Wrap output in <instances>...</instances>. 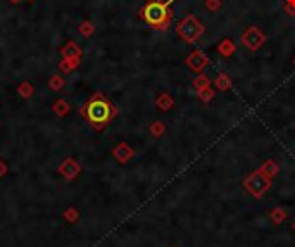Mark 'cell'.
Segmentation results:
<instances>
[{
	"instance_id": "ba28073f",
	"label": "cell",
	"mask_w": 295,
	"mask_h": 247,
	"mask_svg": "<svg viewBox=\"0 0 295 247\" xmlns=\"http://www.w3.org/2000/svg\"><path fill=\"white\" fill-rule=\"evenodd\" d=\"M235 50H237V47H235V43L231 42L230 38L223 40V42H221L220 45H218V52H220L223 57H230V56H233Z\"/></svg>"
},
{
	"instance_id": "5bb4252c",
	"label": "cell",
	"mask_w": 295,
	"mask_h": 247,
	"mask_svg": "<svg viewBox=\"0 0 295 247\" xmlns=\"http://www.w3.org/2000/svg\"><path fill=\"white\" fill-rule=\"evenodd\" d=\"M221 5H223V2L221 0H205V7H207V11H220Z\"/></svg>"
},
{
	"instance_id": "9c48e42d",
	"label": "cell",
	"mask_w": 295,
	"mask_h": 247,
	"mask_svg": "<svg viewBox=\"0 0 295 247\" xmlns=\"http://www.w3.org/2000/svg\"><path fill=\"white\" fill-rule=\"evenodd\" d=\"M216 87L220 88V90H228V88L231 87L230 76H228L226 73H220L218 78H216Z\"/></svg>"
},
{
	"instance_id": "8992f818",
	"label": "cell",
	"mask_w": 295,
	"mask_h": 247,
	"mask_svg": "<svg viewBox=\"0 0 295 247\" xmlns=\"http://www.w3.org/2000/svg\"><path fill=\"white\" fill-rule=\"evenodd\" d=\"M61 54L64 59H74V61H81V49L76 45L74 42H68L61 49Z\"/></svg>"
},
{
	"instance_id": "cb8c5ba5",
	"label": "cell",
	"mask_w": 295,
	"mask_h": 247,
	"mask_svg": "<svg viewBox=\"0 0 295 247\" xmlns=\"http://www.w3.org/2000/svg\"><path fill=\"white\" fill-rule=\"evenodd\" d=\"M294 64H295V59H294Z\"/></svg>"
},
{
	"instance_id": "277c9868",
	"label": "cell",
	"mask_w": 295,
	"mask_h": 247,
	"mask_svg": "<svg viewBox=\"0 0 295 247\" xmlns=\"http://www.w3.org/2000/svg\"><path fill=\"white\" fill-rule=\"evenodd\" d=\"M266 40H268L266 35L262 33L261 28H258V26H249L242 35V43L249 50H252V52L261 49V47L266 43Z\"/></svg>"
},
{
	"instance_id": "7402d4cb",
	"label": "cell",
	"mask_w": 295,
	"mask_h": 247,
	"mask_svg": "<svg viewBox=\"0 0 295 247\" xmlns=\"http://www.w3.org/2000/svg\"><path fill=\"white\" fill-rule=\"evenodd\" d=\"M12 4H19V2H21V0H11Z\"/></svg>"
},
{
	"instance_id": "7a4b0ae2",
	"label": "cell",
	"mask_w": 295,
	"mask_h": 247,
	"mask_svg": "<svg viewBox=\"0 0 295 247\" xmlns=\"http://www.w3.org/2000/svg\"><path fill=\"white\" fill-rule=\"evenodd\" d=\"M83 113L90 119V123H93L97 126H104L116 114V111H114V107L104 99L102 95H95L93 99L87 104Z\"/></svg>"
},
{
	"instance_id": "52a82bcc",
	"label": "cell",
	"mask_w": 295,
	"mask_h": 247,
	"mask_svg": "<svg viewBox=\"0 0 295 247\" xmlns=\"http://www.w3.org/2000/svg\"><path fill=\"white\" fill-rule=\"evenodd\" d=\"M247 187L250 190H254V192H262L266 187H269V182L266 178H262L261 175H254L247 180Z\"/></svg>"
},
{
	"instance_id": "7c38bea8",
	"label": "cell",
	"mask_w": 295,
	"mask_h": 247,
	"mask_svg": "<svg viewBox=\"0 0 295 247\" xmlns=\"http://www.w3.org/2000/svg\"><path fill=\"white\" fill-rule=\"evenodd\" d=\"M78 64H80V61H74V59H62L59 66H61L62 71L69 73V71H73V69H76V66Z\"/></svg>"
},
{
	"instance_id": "603a6c76",
	"label": "cell",
	"mask_w": 295,
	"mask_h": 247,
	"mask_svg": "<svg viewBox=\"0 0 295 247\" xmlns=\"http://www.w3.org/2000/svg\"><path fill=\"white\" fill-rule=\"evenodd\" d=\"M28 2H35V0H28Z\"/></svg>"
},
{
	"instance_id": "6da1fadb",
	"label": "cell",
	"mask_w": 295,
	"mask_h": 247,
	"mask_svg": "<svg viewBox=\"0 0 295 247\" xmlns=\"http://www.w3.org/2000/svg\"><path fill=\"white\" fill-rule=\"evenodd\" d=\"M174 0H166V2H161V0H150L145 4V7L140 11L142 19H145L150 26H154L155 30L166 31L167 26L171 24V19H173V11L169 9V5L173 4Z\"/></svg>"
},
{
	"instance_id": "44dd1931",
	"label": "cell",
	"mask_w": 295,
	"mask_h": 247,
	"mask_svg": "<svg viewBox=\"0 0 295 247\" xmlns=\"http://www.w3.org/2000/svg\"><path fill=\"white\" fill-rule=\"evenodd\" d=\"M287 4H294L295 5V0H287Z\"/></svg>"
},
{
	"instance_id": "d6986e66",
	"label": "cell",
	"mask_w": 295,
	"mask_h": 247,
	"mask_svg": "<svg viewBox=\"0 0 295 247\" xmlns=\"http://www.w3.org/2000/svg\"><path fill=\"white\" fill-rule=\"evenodd\" d=\"M152 132L157 133V135H159V133H163V132H164V126L161 125V123H154V128H152Z\"/></svg>"
},
{
	"instance_id": "5b68a950",
	"label": "cell",
	"mask_w": 295,
	"mask_h": 247,
	"mask_svg": "<svg viewBox=\"0 0 295 247\" xmlns=\"http://www.w3.org/2000/svg\"><path fill=\"white\" fill-rule=\"evenodd\" d=\"M209 57L205 56L202 50H192L190 52V56L186 57V66H188V69L192 73H197V75H201L202 71H204L205 68L209 66Z\"/></svg>"
},
{
	"instance_id": "4fadbf2b",
	"label": "cell",
	"mask_w": 295,
	"mask_h": 247,
	"mask_svg": "<svg viewBox=\"0 0 295 247\" xmlns=\"http://www.w3.org/2000/svg\"><path fill=\"white\" fill-rule=\"evenodd\" d=\"M93 31H95V28H93V24H92L90 21H85V23L80 24V33L83 35V37H92V35H93Z\"/></svg>"
},
{
	"instance_id": "ac0fdd59",
	"label": "cell",
	"mask_w": 295,
	"mask_h": 247,
	"mask_svg": "<svg viewBox=\"0 0 295 247\" xmlns=\"http://www.w3.org/2000/svg\"><path fill=\"white\" fill-rule=\"evenodd\" d=\"M129 154H131V152H129ZM129 154H128V152H126V149H125V147H119V149H117V156L121 157V159H126V157H128Z\"/></svg>"
},
{
	"instance_id": "9a60e30c",
	"label": "cell",
	"mask_w": 295,
	"mask_h": 247,
	"mask_svg": "<svg viewBox=\"0 0 295 247\" xmlns=\"http://www.w3.org/2000/svg\"><path fill=\"white\" fill-rule=\"evenodd\" d=\"M199 97H201L202 100H211L212 97H214V92H212V88L209 87V88H204V90H199Z\"/></svg>"
},
{
	"instance_id": "3957f363",
	"label": "cell",
	"mask_w": 295,
	"mask_h": 247,
	"mask_svg": "<svg viewBox=\"0 0 295 247\" xmlns=\"http://www.w3.org/2000/svg\"><path fill=\"white\" fill-rule=\"evenodd\" d=\"M204 31H205L204 24H202L193 14L185 16V18L176 24V33H178V37L182 38L185 43H190V45L195 43L197 40L204 35Z\"/></svg>"
},
{
	"instance_id": "30bf717a",
	"label": "cell",
	"mask_w": 295,
	"mask_h": 247,
	"mask_svg": "<svg viewBox=\"0 0 295 247\" xmlns=\"http://www.w3.org/2000/svg\"><path fill=\"white\" fill-rule=\"evenodd\" d=\"M193 87L197 88V92H199V90H204V88H209V87H211V80H209V78H207L205 75H202V73H201V75H199V76L195 78V80H193Z\"/></svg>"
},
{
	"instance_id": "ffe728a7",
	"label": "cell",
	"mask_w": 295,
	"mask_h": 247,
	"mask_svg": "<svg viewBox=\"0 0 295 247\" xmlns=\"http://www.w3.org/2000/svg\"><path fill=\"white\" fill-rule=\"evenodd\" d=\"M19 92H26V94H31V87L28 83H23V87L19 88Z\"/></svg>"
},
{
	"instance_id": "e0dca14e",
	"label": "cell",
	"mask_w": 295,
	"mask_h": 247,
	"mask_svg": "<svg viewBox=\"0 0 295 247\" xmlns=\"http://www.w3.org/2000/svg\"><path fill=\"white\" fill-rule=\"evenodd\" d=\"M285 12H287L290 18H295V5L294 4H287V5H285Z\"/></svg>"
},
{
	"instance_id": "8fae6325",
	"label": "cell",
	"mask_w": 295,
	"mask_h": 247,
	"mask_svg": "<svg viewBox=\"0 0 295 247\" xmlns=\"http://www.w3.org/2000/svg\"><path fill=\"white\" fill-rule=\"evenodd\" d=\"M173 104H174V100H173V97H171L169 94H163V95H159V99H157V106L161 107V109H169V107H173Z\"/></svg>"
},
{
	"instance_id": "2e32d148",
	"label": "cell",
	"mask_w": 295,
	"mask_h": 247,
	"mask_svg": "<svg viewBox=\"0 0 295 247\" xmlns=\"http://www.w3.org/2000/svg\"><path fill=\"white\" fill-rule=\"evenodd\" d=\"M62 85H64V81H62V78H59V76H52V78H50V88H54V90L62 88Z\"/></svg>"
}]
</instances>
